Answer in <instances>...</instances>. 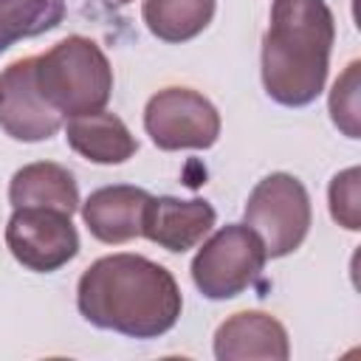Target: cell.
<instances>
[{"label":"cell","mask_w":361,"mask_h":361,"mask_svg":"<svg viewBox=\"0 0 361 361\" xmlns=\"http://www.w3.org/2000/svg\"><path fill=\"white\" fill-rule=\"evenodd\" d=\"M34 79L42 99L59 116H85L104 110L113 93V68L102 45L73 34L37 56Z\"/></svg>","instance_id":"3"},{"label":"cell","mask_w":361,"mask_h":361,"mask_svg":"<svg viewBox=\"0 0 361 361\" xmlns=\"http://www.w3.org/2000/svg\"><path fill=\"white\" fill-rule=\"evenodd\" d=\"M65 17V0H0V54L14 42L54 31Z\"/></svg>","instance_id":"15"},{"label":"cell","mask_w":361,"mask_h":361,"mask_svg":"<svg viewBox=\"0 0 361 361\" xmlns=\"http://www.w3.org/2000/svg\"><path fill=\"white\" fill-rule=\"evenodd\" d=\"M214 0H144L141 17L161 42H189L206 31L214 17Z\"/></svg>","instance_id":"14"},{"label":"cell","mask_w":361,"mask_h":361,"mask_svg":"<svg viewBox=\"0 0 361 361\" xmlns=\"http://www.w3.org/2000/svg\"><path fill=\"white\" fill-rule=\"evenodd\" d=\"M149 200V192L141 186H102L87 195L82 209V220L87 231L107 245H121L135 237H141V220H144V206Z\"/></svg>","instance_id":"11"},{"label":"cell","mask_w":361,"mask_h":361,"mask_svg":"<svg viewBox=\"0 0 361 361\" xmlns=\"http://www.w3.org/2000/svg\"><path fill=\"white\" fill-rule=\"evenodd\" d=\"M243 217L245 226L257 231L271 259L288 257L305 243L310 231V195L299 178L288 172H271L251 189Z\"/></svg>","instance_id":"4"},{"label":"cell","mask_w":361,"mask_h":361,"mask_svg":"<svg viewBox=\"0 0 361 361\" xmlns=\"http://www.w3.org/2000/svg\"><path fill=\"white\" fill-rule=\"evenodd\" d=\"M217 223V212L209 200L203 197H192V200H180V197H152L144 206V220H141V237H147L149 243L172 251V254H183L195 245L203 243V237L214 228Z\"/></svg>","instance_id":"9"},{"label":"cell","mask_w":361,"mask_h":361,"mask_svg":"<svg viewBox=\"0 0 361 361\" xmlns=\"http://www.w3.org/2000/svg\"><path fill=\"white\" fill-rule=\"evenodd\" d=\"M327 200H330L333 220L347 231H358L361 228V169L358 166L341 169L330 180Z\"/></svg>","instance_id":"17"},{"label":"cell","mask_w":361,"mask_h":361,"mask_svg":"<svg viewBox=\"0 0 361 361\" xmlns=\"http://www.w3.org/2000/svg\"><path fill=\"white\" fill-rule=\"evenodd\" d=\"M118 3H133V0H118Z\"/></svg>","instance_id":"18"},{"label":"cell","mask_w":361,"mask_h":361,"mask_svg":"<svg viewBox=\"0 0 361 361\" xmlns=\"http://www.w3.org/2000/svg\"><path fill=\"white\" fill-rule=\"evenodd\" d=\"M76 307L99 330L158 338L178 324L183 296L164 265L141 254H107L79 276Z\"/></svg>","instance_id":"1"},{"label":"cell","mask_w":361,"mask_h":361,"mask_svg":"<svg viewBox=\"0 0 361 361\" xmlns=\"http://www.w3.org/2000/svg\"><path fill=\"white\" fill-rule=\"evenodd\" d=\"M6 245L23 268L34 274H54L79 254V231L68 212L20 206L6 223Z\"/></svg>","instance_id":"7"},{"label":"cell","mask_w":361,"mask_h":361,"mask_svg":"<svg viewBox=\"0 0 361 361\" xmlns=\"http://www.w3.org/2000/svg\"><path fill=\"white\" fill-rule=\"evenodd\" d=\"M336 39L333 11L324 0H274L262 37V85L282 107L313 104L327 82Z\"/></svg>","instance_id":"2"},{"label":"cell","mask_w":361,"mask_h":361,"mask_svg":"<svg viewBox=\"0 0 361 361\" xmlns=\"http://www.w3.org/2000/svg\"><path fill=\"white\" fill-rule=\"evenodd\" d=\"M37 56H23L0 73V130L25 144L48 141L59 133L62 116L42 99L34 79Z\"/></svg>","instance_id":"8"},{"label":"cell","mask_w":361,"mask_h":361,"mask_svg":"<svg viewBox=\"0 0 361 361\" xmlns=\"http://www.w3.org/2000/svg\"><path fill=\"white\" fill-rule=\"evenodd\" d=\"M144 130L164 152L209 149L220 138V113L192 87H164L144 107Z\"/></svg>","instance_id":"6"},{"label":"cell","mask_w":361,"mask_h":361,"mask_svg":"<svg viewBox=\"0 0 361 361\" xmlns=\"http://www.w3.org/2000/svg\"><path fill=\"white\" fill-rule=\"evenodd\" d=\"M265 245L245 223L217 228L192 259V282L206 299H234L248 290L265 268Z\"/></svg>","instance_id":"5"},{"label":"cell","mask_w":361,"mask_h":361,"mask_svg":"<svg viewBox=\"0 0 361 361\" xmlns=\"http://www.w3.org/2000/svg\"><path fill=\"white\" fill-rule=\"evenodd\" d=\"M65 138L76 155H82L90 164H124L135 155L138 141L127 130V124L104 110L73 116L65 124Z\"/></svg>","instance_id":"12"},{"label":"cell","mask_w":361,"mask_h":361,"mask_svg":"<svg viewBox=\"0 0 361 361\" xmlns=\"http://www.w3.org/2000/svg\"><path fill=\"white\" fill-rule=\"evenodd\" d=\"M8 203L20 206H48L73 214L79 209V186L73 175L54 161H34L25 164L11 175L8 183Z\"/></svg>","instance_id":"13"},{"label":"cell","mask_w":361,"mask_h":361,"mask_svg":"<svg viewBox=\"0 0 361 361\" xmlns=\"http://www.w3.org/2000/svg\"><path fill=\"white\" fill-rule=\"evenodd\" d=\"M288 355H290L288 330L279 319H274L265 310L234 313L214 333L217 361H243V358L285 361Z\"/></svg>","instance_id":"10"},{"label":"cell","mask_w":361,"mask_h":361,"mask_svg":"<svg viewBox=\"0 0 361 361\" xmlns=\"http://www.w3.org/2000/svg\"><path fill=\"white\" fill-rule=\"evenodd\" d=\"M361 62L353 59L344 73L336 79L333 90H330V118L333 124L347 135V138H358L361 127H358V116H361Z\"/></svg>","instance_id":"16"}]
</instances>
